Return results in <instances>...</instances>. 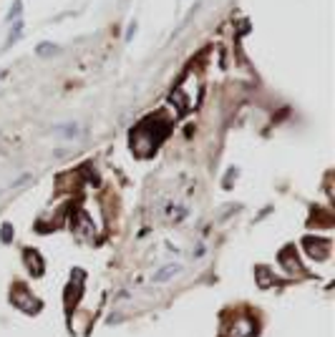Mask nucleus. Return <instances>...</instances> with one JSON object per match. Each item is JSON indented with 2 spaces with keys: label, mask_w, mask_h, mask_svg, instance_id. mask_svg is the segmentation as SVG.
I'll return each instance as SVG.
<instances>
[{
  "label": "nucleus",
  "mask_w": 335,
  "mask_h": 337,
  "mask_svg": "<svg viewBox=\"0 0 335 337\" xmlns=\"http://www.w3.org/2000/svg\"><path fill=\"white\" fill-rule=\"evenodd\" d=\"M35 53H38V56H51V53H56V46H53V43H40V46L35 48Z\"/></svg>",
  "instance_id": "nucleus-3"
},
{
  "label": "nucleus",
  "mask_w": 335,
  "mask_h": 337,
  "mask_svg": "<svg viewBox=\"0 0 335 337\" xmlns=\"http://www.w3.org/2000/svg\"><path fill=\"white\" fill-rule=\"evenodd\" d=\"M20 35H23V23H15L13 30H10V35H8V46H13L15 40H20Z\"/></svg>",
  "instance_id": "nucleus-2"
},
{
  "label": "nucleus",
  "mask_w": 335,
  "mask_h": 337,
  "mask_svg": "<svg viewBox=\"0 0 335 337\" xmlns=\"http://www.w3.org/2000/svg\"><path fill=\"white\" fill-rule=\"evenodd\" d=\"M177 272H182V264H166V267H161V269L156 272L152 280H154L156 284H159V282H169V280L177 275Z\"/></svg>",
  "instance_id": "nucleus-1"
},
{
  "label": "nucleus",
  "mask_w": 335,
  "mask_h": 337,
  "mask_svg": "<svg viewBox=\"0 0 335 337\" xmlns=\"http://www.w3.org/2000/svg\"><path fill=\"white\" fill-rule=\"evenodd\" d=\"M0 78H5V71H0Z\"/></svg>",
  "instance_id": "nucleus-5"
},
{
  "label": "nucleus",
  "mask_w": 335,
  "mask_h": 337,
  "mask_svg": "<svg viewBox=\"0 0 335 337\" xmlns=\"http://www.w3.org/2000/svg\"><path fill=\"white\" fill-rule=\"evenodd\" d=\"M20 10H23V3H20V0H15V3H13V8H10V13H8V20L18 18V15H20Z\"/></svg>",
  "instance_id": "nucleus-4"
}]
</instances>
